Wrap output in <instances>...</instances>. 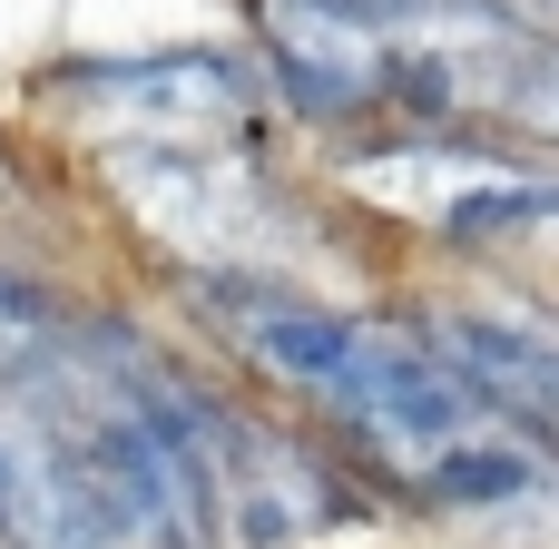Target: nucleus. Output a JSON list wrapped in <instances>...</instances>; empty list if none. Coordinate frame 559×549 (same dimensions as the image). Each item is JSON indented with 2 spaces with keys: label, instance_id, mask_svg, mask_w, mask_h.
Wrapping results in <instances>:
<instances>
[{
  "label": "nucleus",
  "instance_id": "obj_6",
  "mask_svg": "<svg viewBox=\"0 0 559 549\" xmlns=\"http://www.w3.org/2000/svg\"><path fill=\"white\" fill-rule=\"evenodd\" d=\"M187 422H197V452H206V481H216L226 549H285V540H314V530L354 521V491L334 481L324 432L265 422L197 373H187Z\"/></svg>",
  "mask_w": 559,
  "mask_h": 549
},
{
  "label": "nucleus",
  "instance_id": "obj_3",
  "mask_svg": "<svg viewBox=\"0 0 559 549\" xmlns=\"http://www.w3.org/2000/svg\"><path fill=\"white\" fill-rule=\"evenodd\" d=\"M118 206L187 265V275H305L324 216L295 206L285 177H265L246 157V138H206V147H118L108 157Z\"/></svg>",
  "mask_w": 559,
  "mask_h": 549
},
{
  "label": "nucleus",
  "instance_id": "obj_10",
  "mask_svg": "<svg viewBox=\"0 0 559 549\" xmlns=\"http://www.w3.org/2000/svg\"><path fill=\"white\" fill-rule=\"evenodd\" d=\"M0 521H10V413H0Z\"/></svg>",
  "mask_w": 559,
  "mask_h": 549
},
{
  "label": "nucleus",
  "instance_id": "obj_4",
  "mask_svg": "<svg viewBox=\"0 0 559 549\" xmlns=\"http://www.w3.org/2000/svg\"><path fill=\"white\" fill-rule=\"evenodd\" d=\"M423 29L432 10H364V0H255V69L275 108L305 128L423 118Z\"/></svg>",
  "mask_w": 559,
  "mask_h": 549
},
{
  "label": "nucleus",
  "instance_id": "obj_9",
  "mask_svg": "<svg viewBox=\"0 0 559 549\" xmlns=\"http://www.w3.org/2000/svg\"><path fill=\"white\" fill-rule=\"evenodd\" d=\"M364 10H511V20H540L559 0H364Z\"/></svg>",
  "mask_w": 559,
  "mask_h": 549
},
{
  "label": "nucleus",
  "instance_id": "obj_8",
  "mask_svg": "<svg viewBox=\"0 0 559 549\" xmlns=\"http://www.w3.org/2000/svg\"><path fill=\"white\" fill-rule=\"evenodd\" d=\"M491 128L531 138V147H559V29H511L501 39V69H491V98H481Z\"/></svg>",
  "mask_w": 559,
  "mask_h": 549
},
{
  "label": "nucleus",
  "instance_id": "obj_2",
  "mask_svg": "<svg viewBox=\"0 0 559 549\" xmlns=\"http://www.w3.org/2000/svg\"><path fill=\"white\" fill-rule=\"evenodd\" d=\"M334 187L354 206H373L403 236H432L452 255H491L511 236H550L559 226V157L501 147L462 118H423L403 138H354L334 157Z\"/></svg>",
  "mask_w": 559,
  "mask_h": 549
},
{
  "label": "nucleus",
  "instance_id": "obj_5",
  "mask_svg": "<svg viewBox=\"0 0 559 549\" xmlns=\"http://www.w3.org/2000/svg\"><path fill=\"white\" fill-rule=\"evenodd\" d=\"M39 108L118 147H206V138H255L275 88L246 49H128V59L39 69Z\"/></svg>",
  "mask_w": 559,
  "mask_h": 549
},
{
  "label": "nucleus",
  "instance_id": "obj_1",
  "mask_svg": "<svg viewBox=\"0 0 559 549\" xmlns=\"http://www.w3.org/2000/svg\"><path fill=\"white\" fill-rule=\"evenodd\" d=\"M187 305L423 521L481 549H559V442L511 422L423 324L324 305L285 275H187Z\"/></svg>",
  "mask_w": 559,
  "mask_h": 549
},
{
  "label": "nucleus",
  "instance_id": "obj_7",
  "mask_svg": "<svg viewBox=\"0 0 559 549\" xmlns=\"http://www.w3.org/2000/svg\"><path fill=\"white\" fill-rule=\"evenodd\" d=\"M423 334L540 442H559V314L521 295H442L423 314Z\"/></svg>",
  "mask_w": 559,
  "mask_h": 549
}]
</instances>
